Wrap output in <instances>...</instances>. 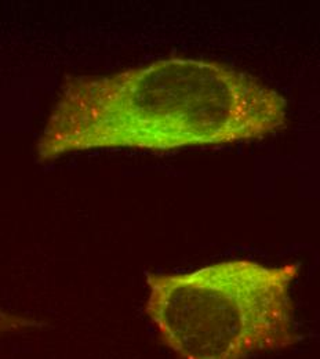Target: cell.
Returning a JSON list of instances; mask_svg holds the SVG:
<instances>
[{
  "label": "cell",
  "instance_id": "6da1fadb",
  "mask_svg": "<svg viewBox=\"0 0 320 359\" xmlns=\"http://www.w3.org/2000/svg\"><path fill=\"white\" fill-rule=\"evenodd\" d=\"M287 102L228 65L167 58L106 76L68 78L38 141L41 159L90 149L173 151L272 135Z\"/></svg>",
  "mask_w": 320,
  "mask_h": 359
},
{
  "label": "cell",
  "instance_id": "7a4b0ae2",
  "mask_svg": "<svg viewBox=\"0 0 320 359\" xmlns=\"http://www.w3.org/2000/svg\"><path fill=\"white\" fill-rule=\"evenodd\" d=\"M295 263L267 267L236 259L189 272H146L145 313L179 359H246L284 350L294 329Z\"/></svg>",
  "mask_w": 320,
  "mask_h": 359
},
{
  "label": "cell",
  "instance_id": "3957f363",
  "mask_svg": "<svg viewBox=\"0 0 320 359\" xmlns=\"http://www.w3.org/2000/svg\"><path fill=\"white\" fill-rule=\"evenodd\" d=\"M43 325H45L43 322H41L35 318L8 313V311L0 309V334L22 332V330H28V329H38Z\"/></svg>",
  "mask_w": 320,
  "mask_h": 359
}]
</instances>
